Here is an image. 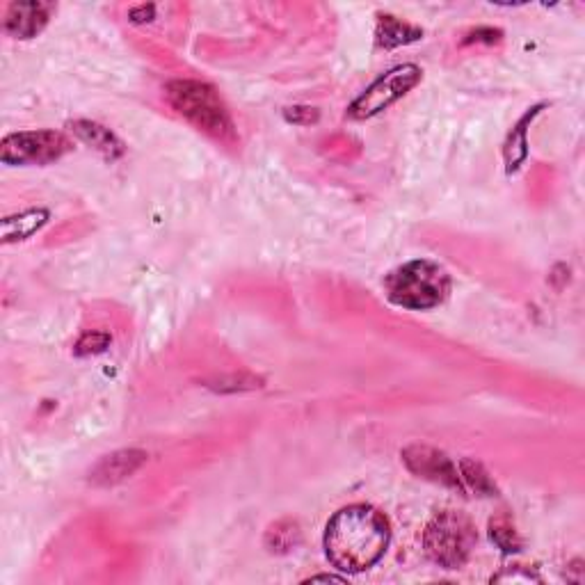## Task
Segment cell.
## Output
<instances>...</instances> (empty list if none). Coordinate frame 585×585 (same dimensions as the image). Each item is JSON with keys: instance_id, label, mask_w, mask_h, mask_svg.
I'll use <instances>...</instances> for the list:
<instances>
[{"instance_id": "obj_7", "label": "cell", "mask_w": 585, "mask_h": 585, "mask_svg": "<svg viewBox=\"0 0 585 585\" xmlns=\"http://www.w3.org/2000/svg\"><path fill=\"white\" fill-rule=\"evenodd\" d=\"M400 458H403L405 467L410 469L416 478L430 480V483L448 487V490L467 494L462 485L458 464L448 458L444 451H439V448H432L426 444H412L403 448Z\"/></svg>"}, {"instance_id": "obj_19", "label": "cell", "mask_w": 585, "mask_h": 585, "mask_svg": "<svg viewBox=\"0 0 585 585\" xmlns=\"http://www.w3.org/2000/svg\"><path fill=\"white\" fill-rule=\"evenodd\" d=\"M503 32L496 30V28H476L471 30L467 37H464L462 44H474V42H485V44H494V42H501Z\"/></svg>"}, {"instance_id": "obj_18", "label": "cell", "mask_w": 585, "mask_h": 585, "mask_svg": "<svg viewBox=\"0 0 585 585\" xmlns=\"http://www.w3.org/2000/svg\"><path fill=\"white\" fill-rule=\"evenodd\" d=\"M284 117L286 122L291 124H298V126H309V124H316L320 115L316 108H309V106H293V108H286L284 110Z\"/></svg>"}, {"instance_id": "obj_6", "label": "cell", "mask_w": 585, "mask_h": 585, "mask_svg": "<svg viewBox=\"0 0 585 585\" xmlns=\"http://www.w3.org/2000/svg\"><path fill=\"white\" fill-rule=\"evenodd\" d=\"M74 149L60 131H21L10 133L0 144V160L5 165H51Z\"/></svg>"}, {"instance_id": "obj_15", "label": "cell", "mask_w": 585, "mask_h": 585, "mask_svg": "<svg viewBox=\"0 0 585 585\" xmlns=\"http://www.w3.org/2000/svg\"><path fill=\"white\" fill-rule=\"evenodd\" d=\"M302 540L300 524L293 519H279L266 531V547L272 554H288L298 547Z\"/></svg>"}, {"instance_id": "obj_2", "label": "cell", "mask_w": 585, "mask_h": 585, "mask_svg": "<svg viewBox=\"0 0 585 585\" xmlns=\"http://www.w3.org/2000/svg\"><path fill=\"white\" fill-rule=\"evenodd\" d=\"M384 293L391 304L410 311H428L444 304L451 293V275L435 261L416 259L389 272Z\"/></svg>"}, {"instance_id": "obj_11", "label": "cell", "mask_w": 585, "mask_h": 585, "mask_svg": "<svg viewBox=\"0 0 585 585\" xmlns=\"http://www.w3.org/2000/svg\"><path fill=\"white\" fill-rule=\"evenodd\" d=\"M423 30L419 26H412L394 14H378V26H375V44L384 51L391 48L410 46L414 42H421Z\"/></svg>"}, {"instance_id": "obj_12", "label": "cell", "mask_w": 585, "mask_h": 585, "mask_svg": "<svg viewBox=\"0 0 585 585\" xmlns=\"http://www.w3.org/2000/svg\"><path fill=\"white\" fill-rule=\"evenodd\" d=\"M544 106H533L531 110L526 112V115L519 119L512 128L508 140H506V147H503V158H506V170L508 174L517 172L519 167H522L524 160L528 158V126L535 122V117L540 115Z\"/></svg>"}, {"instance_id": "obj_8", "label": "cell", "mask_w": 585, "mask_h": 585, "mask_svg": "<svg viewBox=\"0 0 585 585\" xmlns=\"http://www.w3.org/2000/svg\"><path fill=\"white\" fill-rule=\"evenodd\" d=\"M147 462V453L138 448H124L101 458L90 471V483L96 487H112L124 483L126 478L138 474L142 464Z\"/></svg>"}, {"instance_id": "obj_9", "label": "cell", "mask_w": 585, "mask_h": 585, "mask_svg": "<svg viewBox=\"0 0 585 585\" xmlns=\"http://www.w3.org/2000/svg\"><path fill=\"white\" fill-rule=\"evenodd\" d=\"M55 12L53 3H12L5 14V30L14 39H32L42 32Z\"/></svg>"}, {"instance_id": "obj_3", "label": "cell", "mask_w": 585, "mask_h": 585, "mask_svg": "<svg viewBox=\"0 0 585 585\" xmlns=\"http://www.w3.org/2000/svg\"><path fill=\"white\" fill-rule=\"evenodd\" d=\"M165 96L170 106L199 131L222 142L236 138L231 112L213 85L202 83V80H172L165 87Z\"/></svg>"}, {"instance_id": "obj_21", "label": "cell", "mask_w": 585, "mask_h": 585, "mask_svg": "<svg viewBox=\"0 0 585 585\" xmlns=\"http://www.w3.org/2000/svg\"><path fill=\"white\" fill-rule=\"evenodd\" d=\"M316 581H325V583H346L348 579H343V576H334V574H316L307 579V583H316Z\"/></svg>"}, {"instance_id": "obj_17", "label": "cell", "mask_w": 585, "mask_h": 585, "mask_svg": "<svg viewBox=\"0 0 585 585\" xmlns=\"http://www.w3.org/2000/svg\"><path fill=\"white\" fill-rule=\"evenodd\" d=\"M112 343V336L108 332H85L74 346V355L76 357H92V355H101L106 352Z\"/></svg>"}, {"instance_id": "obj_16", "label": "cell", "mask_w": 585, "mask_h": 585, "mask_svg": "<svg viewBox=\"0 0 585 585\" xmlns=\"http://www.w3.org/2000/svg\"><path fill=\"white\" fill-rule=\"evenodd\" d=\"M490 538L503 554H517V551H522V538H519L517 528L508 515H496L492 519Z\"/></svg>"}, {"instance_id": "obj_14", "label": "cell", "mask_w": 585, "mask_h": 585, "mask_svg": "<svg viewBox=\"0 0 585 585\" xmlns=\"http://www.w3.org/2000/svg\"><path fill=\"white\" fill-rule=\"evenodd\" d=\"M458 471H460L464 490L467 492H474L476 496H496L499 494L492 476L487 474L485 467L480 462L464 458L458 462Z\"/></svg>"}, {"instance_id": "obj_13", "label": "cell", "mask_w": 585, "mask_h": 585, "mask_svg": "<svg viewBox=\"0 0 585 585\" xmlns=\"http://www.w3.org/2000/svg\"><path fill=\"white\" fill-rule=\"evenodd\" d=\"M51 218L46 208H28V211L7 215L3 220V245L19 243V240H28L35 236L39 229Z\"/></svg>"}, {"instance_id": "obj_1", "label": "cell", "mask_w": 585, "mask_h": 585, "mask_svg": "<svg viewBox=\"0 0 585 585\" xmlns=\"http://www.w3.org/2000/svg\"><path fill=\"white\" fill-rule=\"evenodd\" d=\"M391 540L389 519L373 506L355 503L327 522L325 554L336 570L359 574L378 565Z\"/></svg>"}, {"instance_id": "obj_20", "label": "cell", "mask_w": 585, "mask_h": 585, "mask_svg": "<svg viewBox=\"0 0 585 585\" xmlns=\"http://www.w3.org/2000/svg\"><path fill=\"white\" fill-rule=\"evenodd\" d=\"M128 16H131L133 23H147L156 16V7L154 5H140V7H133L131 12H128Z\"/></svg>"}, {"instance_id": "obj_10", "label": "cell", "mask_w": 585, "mask_h": 585, "mask_svg": "<svg viewBox=\"0 0 585 585\" xmlns=\"http://www.w3.org/2000/svg\"><path fill=\"white\" fill-rule=\"evenodd\" d=\"M69 128L74 131V135L80 142H85L87 147L99 151V154L106 160L122 158L124 144L115 133L110 131V128L96 124V122H90V119H76V122L69 124Z\"/></svg>"}, {"instance_id": "obj_5", "label": "cell", "mask_w": 585, "mask_h": 585, "mask_svg": "<svg viewBox=\"0 0 585 585\" xmlns=\"http://www.w3.org/2000/svg\"><path fill=\"white\" fill-rule=\"evenodd\" d=\"M423 71L416 64H398L387 74L380 76L373 85H368L366 90L357 96L355 101L350 103L348 117L357 119V122H364V119H371L380 115L387 108L398 103L403 96L410 94L416 85L421 83Z\"/></svg>"}, {"instance_id": "obj_4", "label": "cell", "mask_w": 585, "mask_h": 585, "mask_svg": "<svg viewBox=\"0 0 585 585\" xmlns=\"http://www.w3.org/2000/svg\"><path fill=\"white\" fill-rule=\"evenodd\" d=\"M478 542L476 526L462 512L444 510L430 519L423 531L426 554L444 570H460Z\"/></svg>"}]
</instances>
